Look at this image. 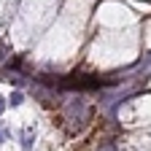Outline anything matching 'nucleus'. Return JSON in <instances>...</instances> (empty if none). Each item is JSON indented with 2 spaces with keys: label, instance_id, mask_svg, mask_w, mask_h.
Masks as SVG:
<instances>
[{
  "label": "nucleus",
  "instance_id": "obj_4",
  "mask_svg": "<svg viewBox=\"0 0 151 151\" xmlns=\"http://www.w3.org/2000/svg\"><path fill=\"white\" fill-rule=\"evenodd\" d=\"M6 111V103H3V97H0V113H3Z\"/></svg>",
  "mask_w": 151,
  "mask_h": 151
},
{
  "label": "nucleus",
  "instance_id": "obj_5",
  "mask_svg": "<svg viewBox=\"0 0 151 151\" xmlns=\"http://www.w3.org/2000/svg\"><path fill=\"white\" fill-rule=\"evenodd\" d=\"M0 140H3V132H0Z\"/></svg>",
  "mask_w": 151,
  "mask_h": 151
},
{
  "label": "nucleus",
  "instance_id": "obj_1",
  "mask_svg": "<svg viewBox=\"0 0 151 151\" xmlns=\"http://www.w3.org/2000/svg\"><path fill=\"white\" fill-rule=\"evenodd\" d=\"M32 138H35V129H32V127H24V129H22V146H24V151L32 148Z\"/></svg>",
  "mask_w": 151,
  "mask_h": 151
},
{
  "label": "nucleus",
  "instance_id": "obj_2",
  "mask_svg": "<svg viewBox=\"0 0 151 151\" xmlns=\"http://www.w3.org/2000/svg\"><path fill=\"white\" fill-rule=\"evenodd\" d=\"M22 100H24V97H22V92H14L8 103H11V105H19V103H22Z\"/></svg>",
  "mask_w": 151,
  "mask_h": 151
},
{
  "label": "nucleus",
  "instance_id": "obj_3",
  "mask_svg": "<svg viewBox=\"0 0 151 151\" xmlns=\"http://www.w3.org/2000/svg\"><path fill=\"white\" fill-rule=\"evenodd\" d=\"M6 51H8V46H6V41H0V60H6Z\"/></svg>",
  "mask_w": 151,
  "mask_h": 151
}]
</instances>
